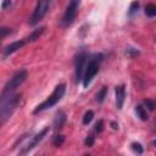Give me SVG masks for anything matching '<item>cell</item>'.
<instances>
[{
    "mask_svg": "<svg viewBox=\"0 0 156 156\" xmlns=\"http://www.w3.org/2000/svg\"><path fill=\"white\" fill-rule=\"evenodd\" d=\"M0 122L1 124H5L6 121L11 117L13 111L17 108L20 101H21V94H11L4 99H0Z\"/></svg>",
    "mask_w": 156,
    "mask_h": 156,
    "instance_id": "1",
    "label": "cell"
},
{
    "mask_svg": "<svg viewBox=\"0 0 156 156\" xmlns=\"http://www.w3.org/2000/svg\"><path fill=\"white\" fill-rule=\"evenodd\" d=\"M104 58L102 54H93L88 57V62L85 66V71H84V77H83V87L88 88V85L91 83V80L94 79V77L96 76V73L99 72V67L100 63Z\"/></svg>",
    "mask_w": 156,
    "mask_h": 156,
    "instance_id": "2",
    "label": "cell"
},
{
    "mask_svg": "<svg viewBox=\"0 0 156 156\" xmlns=\"http://www.w3.org/2000/svg\"><path fill=\"white\" fill-rule=\"evenodd\" d=\"M65 93H66V84L61 83V84L56 85V88H55V90L52 91V94H51L45 101H43L40 105H38V106L35 107V110L33 111V113L37 115V113H39V112H43V111H45V110H48V108L54 107V106L63 98Z\"/></svg>",
    "mask_w": 156,
    "mask_h": 156,
    "instance_id": "3",
    "label": "cell"
},
{
    "mask_svg": "<svg viewBox=\"0 0 156 156\" xmlns=\"http://www.w3.org/2000/svg\"><path fill=\"white\" fill-rule=\"evenodd\" d=\"M27 76H28V73H27L26 69H21V71H18V72H16V73L12 76V78H10V80L5 84V87H4V89H2V93H1V99H4V98H6V96L11 95V94L27 79Z\"/></svg>",
    "mask_w": 156,
    "mask_h": 156,
    "instance_id": "4",
    "label": "cell"
},
{
    "mask_svg": "<svg viewBox=\"0 0 156 156\" xmlns=\"http://www.w3.org/2000/svg\"><path fill=\"white\" fill-rule=\"evenodd\" d=\"M79 5H80V0H69L67 7H66V11L63 13V17L61 20L63 27H68L73 23L76 16H77V12H78V9H79Z\"/></svg>",
    "mask_w": 156,
    "mask_h": 156,
    "instance_id": "5",
    "label": "cell"
},
{
    "mask_svg": "<svg viewBox=\"0 0 156 156\" xmlns=\"http://www.w3.org/2000/svg\"><path fill=\"white\" fill-rule=\"evenodd\" d=\"M49 2H50L49 0H39L38 1L37 6H35V9H34L29 21H28V23L30 26H35L45 16V13L48 11V7H49Z\"/></svg>",
    "mask_w": 156,
    "mask_h": 156,
    "instance_id": "6",
    "label": "cell"
},
{
    "mask_svg": "<svg viewBox=\"0 0 156 156\" xmlns=\"http://www.w3.org/2000/svg\"><path fill=\"white\" fill-rule=\"evenodd\" d=\"M49 130H50V128L49 127H45V128H43L38 134H35L32 139H30V141H28V144L20 151V155H26V154H28L30 150H33L44 138H45V135L49 133Z\"/></svg>",
    "mask_w": 156,
    "mask_h": 156,
    "instance_id": "7",
    "label": "cell"
},
{
    "mask_svg": "<svg viewBox=\"0 0 156 156\" xmlns=\"http://www.w3.org/2000/svg\"><path fill=\"white\" fill-rule=\"evenodd\" d=\"M88 57L89 56L87 55V52H80L76 58V79H77V82L83 80L85 66H87V62H88Z\"/></svg>",
    "mask_w": 156,
    "mask_h": 156,
    "instance_id": "8",
    "label": "cell"
},
{
    "mask_svg": "<svg viewBox=\"0 0 156 156\" xmlns=\"http://www.w3.org/2000/svg\"><path fill=\"white\" fill-rule=\"evenodd\" d=\"M26 43H27V40H16V41H13V43L6 45V46L4 48V50H2V57L6 58V57L10 56L11 54L16 52V51L20 50L21 48H23V45H24Z\"/></svg>",
    "mask_w": 156,
    "mask_h": 156,
    "instance_id": "9",
    "label": "cell"
},
{
    "mask_svg": "<svg viewBox=\"0 0 156 156\" xmlns=\"http://www.w3.org/2000/svg\"><path fill=\"white\" fill-rule=\"evenodd\" d=\"M115 94H116V105H117V108L121 110L123 107V104H124V100H126V87L124 85L116 87Z\"/></svg>",
    "mask_w": 156,
    "mask_h": 156,
    "instance_id": "10",
    "label": "cell"
},
{
    "mask_svg": "<svg viewBox=\"0 0 156 156\" xmlns=\"http://www.w3.org/2000/svg\"><path fill=\"white\" fill-rule=\"evenodd\" d=\"M65 122H66V115L63 112H57L56 116H55V118H54V128L56 130L61 129L63 127Z\"/></svg>",
    "mask_w": 156,
    "mask_h": 156,
    "instance_id": "11",
    "label": "cell"
},
{
    "mask_svg": "<svg viewBox=\"0 0 156 156\" xmlns=\"http://www.w3.org/2000/svg\"><path fill=\"white\" fill-rule=\"evenodd\" d=\"M45 30V27H39V28H35L34 30H32V33L26 38L27 43H32V41H35L37 39H39L41 37V34L44 33Z\"/></svg>",
    "mask_w": 156,
    "mask_h": 156,
    "instance_id": "12",
    "label": "cell"
},
{
    "mask_svg": "<svg viewBox=\"0 0 156 156\" xmlns=\"http://www.w3.org/2000/svg\"><path fill=\"white\" fill-rule=\"evenodd\" d=\"M134 111H135L136 116H138L141 121H147V119H149V116H147L146 110L144 108V106H141V105H136L135 108H134Z\"/></svg>",
    "mask_w": 156,
    "mask_h": 156,
    "instance_id": "13",
    "label": "cell"
},
{
    "mask_svg": "<svg viewBox=\"0 0 156 156\" xmlns=\"http://www.w3.org/2000/svg\"><path fill=\"white\" fill-rule=\"evenodd\" d=\"M144 11L147 17H156V4H147Z\"/></svg>",
    "mask_w": 156,
    "mask_h": 156,
    "instance_id": "14",
    "label": "cell"
},
{
    "mask_svg": "<svg viewBox=\"0 0 156 156\" xmlns=\"http://www.w3.org/2000/svg\"><path fill=\"white\" fill-rule=\"evenodd\" d=\"M106 95H107V87H102L98 91V94H96V101L99 104H102L104 100H105V98H106Z\"/></svg>",
    "mask_w": 156,
    "mask_h": 156,
    "instance_id": "15",
    "label": "cell"
},
{
    "mask_svg": "<svg viewBox=\"0 0 156 156\" xmlns=\"http://www.w3.org/2000/svg\"><path fill=\"white\" fill-rule=\"evenodd\" d=\"M94 118V112L91 110H88L85 113H84V117H83V124H89Z\"/></svg>",
    "mask_w": 156,
    "mask_h": 156,
    "instance_id": "16",
    "label": "cell"
},
{
    "mask_svg": "<svg viewBox=\"0 0 156 156\" xmlns=\"http://www.w3.org/2000/svg\"><path fill=\"white\" fill-rule=\"evenodd\" d=\"M63 143H65V135H62V134L55 135V138H54V140H52V144H54L55 147H60Z\"/></svg>",
    "mask_w": 156,
    "mask_h": 156,
    "instance_id": "17",
    "label": "cell"
},
{
    "mask_svg": "<svg viewBox=\"0 0 156 156\" xmlns=\"http://www.w3.org/2000/svg\"><path fill=\"white\" fill-rule=\"evenodd\" d=\"M126 54H127V56H129L130 58H133V57L139 56V55H140V51H139L138 49H135V48H127Z\"/></svg>",
    "mask_w": 156,
    "mask_h": 156,
    "instance_id": "18",
    "label": "cell"
},
{
    "mask_svg": "<svg viewBox=\"0 0 156 156\" xmlns=\"http://www.w3.org/2000/svg\"><path fill=\"white\" fill-rule=\"evenodd\" d=\"M139 10V2L138 1H133L129 6V10H128V15L129 16H133L134 13H136Z\"/></svg>",
    "mask_w": 156,
    "mask_h": 156,
    "instance_id": "19",
    "label": "cell"
},
{
    "mask_svg": "<svg viewBox=\"0 0 156 156\" xmlns=\"http://www.w3.org/2000/svg\"><path fill=\"white\" fill-rule=\"evenodd\" d=\"M130 147H132V150L134 151V152H136V154H143V151H144V147L141 146V144L140 143H136V141H134V143H132L130 144Z\"/></svg>",
    "mask_w": 156,
    "mask_h": 156,
    "instance_id": "20",
    "label": "cell"
},
{
    "mask_svg": "<svg viewBox=\"0 0 156 156\" xmlns=\"http://www.w3.org/2000/svg\"><path fill=\"white\" fill-rule=\"evenodd\" d=\"M144 105H145L150 111H154V110L156 108V100H150V99H147V100L144 101Z\"/></svg>",
    "mask_w": 156,
    "mask_h": 156,
    "instance_id": "21",
    "label": "cell"
},
{
    "mask_svg": "<svg viewBox=\"0 0 156 156\" xmlns=\"http://www.w3.org/2000/svg\"><path fill=\"white\" fill-rule=\"evenodd\" d=\"M94 141H95V136H94L93 134H89V135L85 138V141H84V144H85V146H88V147H91V146L94 145Z\"/></svg>",
    "mask_w": 156,
    "mask_h": 156,
    "instance_id": "22",
    "label": "cell"
},
{
    "mask_svg": "<svg viewBox=\"0 0 156 156\" xmlns=\"http://www.w3.org/2000/svg\"><path fill=\"white\" fill-rule=\"evenodd\" d=\"M104 121L102 119H99L96 123H95V132L96 133H101L102 130H104Z\"/></svg>",
    "mask_w": 156,
    "mask_h": 156,
    "instance_id": "23",
    "label": "cell"
},
{
    "mask_svg": "<svg viewBox=\"0 0 156 156\" xmlns=\"http://www.w3.org/2000/svg\"><path fill=\"white\" fill-rule=\"evenodd\" d=\"M12 30L10 29V28H6V27H1V29H0V33H1V38H5L7 34H10Z\"/></svg>",
    "mask_w": 156,
    "mask_h": 156,
    "instance_id": "24",
    "label": "cell"
},
{
    "mask_svg": "<svg viewBox=\"0 0 156 156\" xmlns=\"http://www.w3.org/2000/svg\"><path fill=\"white\" fill-rule=\"evenodd\" d=\"M10 5H11V0H4V1H2V4H1V7L5 10V9L10 7Z\"/></svg>",
    "mask_w": 156,
    "mask_h": 156,
    "instance_id": "25",
    "label": "cell"
},
{
    "mask_svg": "<svg viewBox=\"0 0 156 156\" xmlns=\"http://www.w3.org/2000/svg\"><path fill=\"white\" fill-rule=\"evenodd\" d=\"M111 127H112V129H118V123H116V122H111Z\"/></svg>",
    "mask_w": 156,
    "mask_h": 156,
    "instance_id": "26",
    "label": "cell"
},
{
    "mask_svg": "<svg viewBox=\"0 0 156 156\" xmlns=\"http://www.w3.org/2000/svg\"><path fill=\"white\" fill-rule=\"evenodd\" d=\"M152 145H154V146H156V139H155V140L152 141Z\"/></svg>",
    "mask_w": 156,
    "mask_h": 156,
    "instance_id": "27",
    "label": "cell"
},
{
    "mask_svg": "<svg viewBox=\"0 0 156 156\" xmlns=\"http://www.w3.org/2000/svg\"><path fill=\"white\" fill-rule=\"evenodd\" d=\"M49 1H50V0H49Z\"/></svg>",
    "mask_w": 156,
    "mask_h": 156,
    "instance_id": "28",
    "label": "cell"
}]
</instances>
